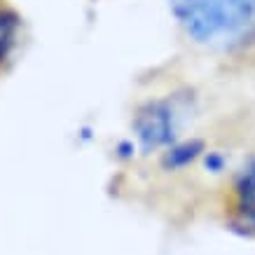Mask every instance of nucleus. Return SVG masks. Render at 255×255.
Instances as JSON below:
<instances>
[{"label": "nucleus", "instance_id": "f257e3e1", "mask_svg": "<svg viewBox=\"0 0 255 255\" xmlns=\"http://www.w3.org/2000/svg\"><path fill=\"white\" fill-rule=\"evenodd\" d=\"M171 14L201 47L237 49L255 38V0H169Z\"/></svg>", "mask_w": 255, "mask_h": 255}, {"label": "nucleus", "instance_id": "f03ea898", "mask_svg": "<svg viewBox=\"0 0 255 255\" xmlns=\"http://www.w3.org/2000/svg\"><path fill=\"white\" fill-rule=\"evenodd\" d=\"M234 204L241 220L255 227V159L241 171L234 183Z\"/></svg>", "mask_w": 255, "mask_h": 255}, {"label": "nucleus", "instance_id": "7ed1b4c3", "mask_svg": "<svg viewBox=\"0 0 255 255\" xmlns=\"http://www.w3.org/2000/svg\"><path fill=\"white\" fill-rule=\"evenodd\" d=\"M16 16L5 5H0V66L9 56L16 40Z\"/></svg>", "mask_w": 255, "mask_h": 255}]
</instances>
